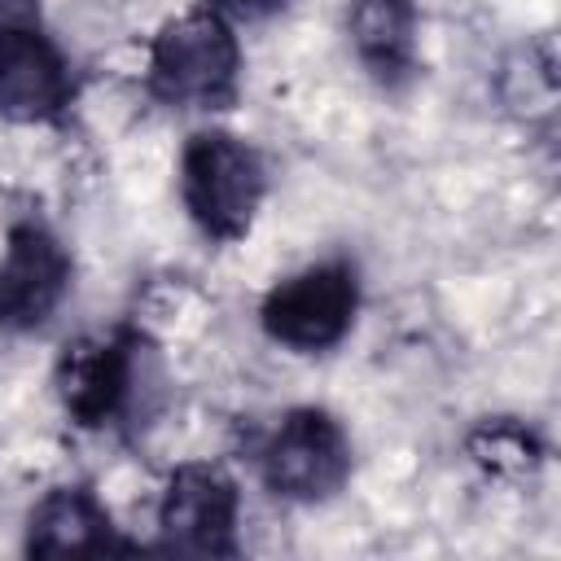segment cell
<instances>
[{"mask_svg":"<svg viewBox=\"0 0 561 561\" xmlns=\"http://www.w3.org/2000/svg\"><path fill=\"white\" fill-rule=\"evenodd\" d=\"M145 83L175 110H228L241 88V48L219 9H188L149 39Z\"/></svg>","mask_w":561,"mask_h":561,"instance_id":"cell-1","label":"cell"},{"mask_svg":"<svg viewBox=\"0 0 561 561\" xmlns=\"http://www.w3.org/2000/svg\"><path fill=\"white\" fill-rule=\"evenodd\" d=\"M267 175L259 153L232 131H197L180 153V197L210 241H241L263 206Z\"/></svg>","mask_w":561,"mask_h":561,"instance_id":"cell-2","label":"cell"},{"mask_svg":"<svg viewBox=\"0 0 561 561\" xmlns=\"http://www.w3.org/2000/svg\"><path fill=\"white\" fill-rule=\"evenodd\" d=\"M263 482L280 500L320 504L337 495L351 478V438L346 430L320 408H294L272 430L259 456Z\"/></svg>","mask_w":561,"mask_h":561,"instance_id":"cell-3","label":"cell"},{"mask_svg":"<svg viewBox=\"0 0 561 561\" xmlns=\"http://www.w3.org/2000/svg\"><path fill=\"white\" fill-rule=\"evenodd\" d=\"M359 307V280L346 263H316L263 298V333L289 351H329L346 337Z\"/></svg>","mask_w":561,"mask_h":561,"instance_id":"cell-4","label":"cell"},{"mask_svg":"<svg viewBox=\"0 0 561 561\" xmlns=\"http://www.w3.org/2000/svg\"><path fill=\"white\" fill-rule=\"evenodd\" d=\"M237 482L215 465H180L158 500V552L237 557Z\"/></svg>","mask_w":561,"mask_h":561,"instance_id":"cell-5","label":"cell"},{"mask_svg":"<svg viewBox=\"0 0 561 561\" xmlns=\"http://www.w3.org/2000/svg\"><path fill=\"white\" fill-rule=\"evenodd\" d=\"M75 101V75L61 48L26 18L0 26V118L57 123Z\"/></svg>","mask_w":561,"mask_h":561,"instance_id":"cell-6","label":"cell"},{"mask_svg":"<svg viewBox=\"0 0 561 561\" xmlns=\"http://www.w3.org/2000/svg\"><path fill=\"white\" fill-rule=\"evenodd\" d=\"M70 254L66 245L35 219L9 228L4 263H0V329L26 333L39 329L70 289Z\"/></svg>","mask_w":561,"mask_h":561,"instance_id":"cell-7","label":"cell"},{"mask_svg":"<svg viewBox=\"0 0 561 561\" xmlns=\"http://www.w3.org/2000/svg\"><path fill=\"white\" fill-rule=\"evenodd\" d=\"M136 381V346L131 337H79L57 359V394L75 425L101 430L110 425Z\"/></svg>","mask_w":561,"mask_h":561,"instance_id":"cell-8","label":"cell"},{"mask_svg":"<svg viewBox=\"0 0 561 561\" xmlns=\"http://www.w3.org/2000/svg\"><path fill=\"white\" fill-rule=\"evenodd\" d=\"M31 557H105V552H140V543L123 539L101 500L88 486L48 491L26 522Z\"/></svg>","mask_w":561,"mask_h":561,"instance_id":"cell-9","label":"cell"},{"mask_svg":"<svg viewBox=\"0 0 561 561\" xmlns=\"http://www.w3.org/2000/svg\"><path fill=\"white\" fill-rule=\"evenodd\" d=\"M351 44L368 75L399 88L416 75V9L412 0H351Z\"/></svg>","mask_w":561,"mask_h":561,"instance_id":"cell-10","label":"cell"},{"mask_svg":"<svg viewBox=\"0 0 561 561\" xmlns=\"http://www.w3.org/2000/svg\"><path fill=\"white\" fill-rule=\"evenodd\" d=\"M465 447H469L473 465H482L486 473H504V478H517V473L535 469L539 456H543V451H539V438H535L526 425L508 421V416L482 421V425L465 438Z\"/></svg>","mask_w":561,"mask_h":561,"instance_id":"cell-11","label":"cell"},{"mask_svg":"<svg viewBox=\"0 0 561 561\" xmlns=\"http://www.w3.org/2000/svg\"><path fill=\"white\" fill-rule=\"evenodd\" d=\"M210 9H232V13H267V9H276V4H285V0H206Z\"/></svg>","mask_w":561,"mask_h":561,"instance_id":"cell-12","label":"cell"},{"mask_svg":"<svg viewBox=\"0 0 561 561\" xmlns=\"http://www.w3.org/2000/svg\"><path fill=\"white\" fill-rule=\"evenodd\" d=\"M4 22H18V18H4V0H0V26H4Z\"/></svg>","mask_w":561,"mask_h":561,"instance_id":"cell-13","label":"cell"}]
</instances>
